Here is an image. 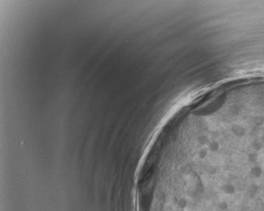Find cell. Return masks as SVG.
<instances>
[{
	"label": "cell",
	"instance_id": "6da1fadb",
	"mask_svg": "<svg viewBox=\"0 0 264 211\" xmlns=\"http://www.w3.org/2000/svg\"><path fill=\"white\" fill-rule=\"evenodd\" d=\"M220 190L225 195H234L235 192H236V187L234 186L232 184H231V183L227 182V183H224V184H221Z\"/></svg>",
	"mask_w": 264,
	"mask_h": 211
},
{
	"label": "cell",
	"instance_id": "3957f363",
	"mask_svg": "<svg viewBox=\"0 0 264 211\" xmlns=\"http://www.w3.org/2000/svg\"><path fill=\"white\" fill-rule=\"evenodd\" d=\"M218 208L222 211L227 210V209H228V204L227 203L226 201H222V202L218 204Z\"/></svg>",
	"mask_w": 264,
	"mask_h": 211
},
{
	"label": "cell",
	"instance_id": "7a4b0ae2",
	"mask_svg": "<svg viewBox=\"0 0 264 211\" xmlns=\"http://www.w3.org/2000/svg\"><path fill=\"white\" fill-rule=\"evenodd\" d=\"M259 191V185L256 183H252L247 188V193L250 198H255Z\"/></svg>",
	"mask_w": 264,
	"mask_h": 211
}]
</instances>
